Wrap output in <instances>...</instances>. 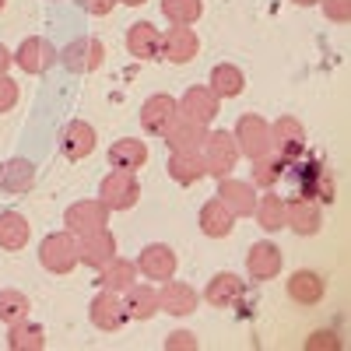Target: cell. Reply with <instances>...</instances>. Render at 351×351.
<instances>
[{
	"mask_svg": "<svg viewBox=\"0 0 351 351\" xmlns=\"http://www.w3.org/2000/svg\"><path fill=\"white\" fill-rule=\"evenodd\" d=\"M39 263L43 271L49 274H71L77 267V236H71V232H49V236L39 243Z\"/></svg>",
	"mask_w": 351,
	"mask_h": 351,
	"instance_id": "2",
	"label": "cell"
},
{
	"mask_svg": "<svg viewBox=\"0 0 351 351\" xmlns=\"http://www.w3.org/2000/svg\"><path fill=\"white\" fill-rule=\"evenodd\" d=\"M281 169H285V162L281 158H274V155H263V158H256V165H253V186L256 190H274V183L281 180Z\"/></svg>",
	"mask_w": 351,
	"mask_h": 351,
	"instance_id": "37",
	"label": "cell"
},
{
	"mask_svg": "<svg viewBox=\"0 0 351 351\" xmlns=\"http://www.w3.org/2000/svg\"><path fill=\"white\" fill-rule=\"evenodd\" d=\"M299 186H302V197H309L316 204H334V180L319 165H309L306 176L299 172Z\"/></svg>",
	"mask_w": 351,
	"mask_h": 351,
	"instance_id": "34",
	"label": "cell"
},
{
	"mask_svg": "<svg viewBox=\"0 0 351 351\" xmlns=\"http://www.w3.org/2000/svg\"><path fill=\"white\" fill-rule=\"evenodd\" d=\"M77 4L92 14V18H106V14H112V8H116V0H77Z\"/></svg>",
	"mask_w": 351,
	"mask_h": 351,
	"instance_id": "41",
	"label": "cell"
},
{
	"mask_svg": "<svg viewBox=\"0 0 351 351\" xmlns=\"http://www.w3.org/2000/svg\"><path fill=\"white\" fill-rule=\"evenodd\" d=\"M116 4H127V8H141V4H148V0H116Z\"/></svg>",
	"mask_w": 351,
	"mask_h": 351,
	"instance_id": "44",
	"label": "cell"
},
{
	"mask_svg": "<svg viewBox=\"0 0 351 351\" xmlns=\"http://www.w3.org/2000/svg\"><path fill=\"white\" fill-rule=\"evenodd\" d=\"M4 8H8V0H0V11H4Z\"/></svg>",
	"mask_w": 351,
	"mask_h": 351,
	"instance_id": "46",
	"label": "cell"
},
{
	"mask_svg": "<svg viewBox=\"0 0 351 351\" xmlns=\"http://www.w3.org/2000/svg\"><path fill=\"white\" fill-rule=\"evenodd\" d=\"M256 225L263 232H281L285 228V197H278L274 190H267L256 200V211H253Z\"/></svg>",
	"mask_w": 351,
	"mask_h": 351,
	"instance_id": "33",
	"label": "cell"
},
{
	"mask_svg": "<svg viewBox=\"0 0 351 351\" xmlns=\"http://www.w3.org/2000/svg\"><path fill=\"white\" fill-rule=\"evenodd\" d=\"M197 302H200V295L186 281H172L169 278L158 288V309L169 313V316H190V313H197Z\"/></svg>",
	"mask_w": 351,
	"mask_h": 351,
	"instance_id": "17",
	"label": "cell"
},
{
	"mask_svg": "<svg viewBox=\"0 0 351 351\" xmlns=\"http://www.w3.org/2000/svg\"><path fill=\"white\" fill-rule=\"evenodd\" d=\"M134 263H137V274H144L148 281H169V278H176L180 256H176V250L165 246V243H148Z\"/></svg>",
	"mask_w": 351,
	"mask_h": 351,
	"instance_id": "11",
	"label": "cell"
},
{
	"mask_svg": "<svg viewBox=\"0 0 351 351\" xmlns=\"http://www.w3.org/2000/svg\"><path fill=\"white\" fill-rule=\"evenodd\" d=\"M158 53L165 56L169 64H190L193 56L200 53V39L190 25H172L169 32H162V46Z\"/></svg>",
	"mask_w": 351,
	"mask_h": 351,
	"instance_id": "14",
	"label": "cell"
},
{
	"mask_svg": "<svg viewBox=\"0 0 351 351\" xmlns=\"http://www.w3.org/2000/svg\"><path fill=\"white\" fill-rule=\"evenodd\" d=\"M158 46H162V32L152 21H134L127 28V49L134 60H158Z\"/></svg>",
	"mask_w": 351,
	"mask_h": 351,
	"instance_id": "23",
	"label": "cell"
},
{
	"mask_svg": "<svg viewBox=\"0 0 351 351\" xmlns=\"http://www.w3.org/2000/svg\"><path fill=\"white\" fill-rule=\"evenodd\" d=\"M88 319H92V327L102 330V334H116V330H120L127 324V306L120 299V291L102 288L99 295L92 299V306H88Z\"/></svg>",
	"mask_w": 351,
	"mask_h": 351,
	"instance_id": "10",
	"label": "cell"
},
{
	"mask_svg": "<svg viewBox=\"0 0 351 351\" xmlns=\"http://www.w3.org/2000/svg\"><path fill=\"white\" fill-rule=\"evenodd\" d=\"M319 8H324V18L334 21V25L351 21V0H319Z\"/></svg>",
	"mask_w": 351,
	"mask_h": 351,
	"instance_id": "39",
	"label": "cell"
},
{
	"mask_svg": "<svg viewBox=\"0 0 351 351\" xmlns=\"http://www.w3.org/2000/svg\"><path fill=\"white\" fill-rule=\"evenodd\" d=\"M99 148V134L92 123L84 120H71L64 130H60V152L67 162H84L88 155H92Z\"/></svg>",
	"mask_w": 351,
	"mask_h": 351,
	"instance_id": "13",
	"label": "cell"
},
{
	"mask_svg": "<svg viewBox=\"0 0 351 351\" xmlns=\"http://www.w3.org/2000/svg\"><path fill=\"white\" fill-rule=\"evenodd\" d=\"M281 267H285V253L271 239H260V243L250 246V253H246V274L253 281H274L281 274Z\"/></svg>",
	"mask_w": 351,
	"mask_h": 351,
	"instance_id": "12",
	"label": "cell"
},
{
	"mask_svg": "<svg viewBox=\"0 0 351 351\" xmlns=\"http://www.w3.org/2000/svg\"><path fill=\"white\" fill-rule=\"evenodd\" d=\"M197 225H200V232H204L208 239H228L232 228H236V215H232L218 197H211V200L200 208Z\"/></svg>",
	"mask_w": 351,
	"mask_h": 351,
	"instance_id": "20",
	"label": "cell"
},
{
	"mask_svg": "<svg viewBox=\"0 0 351 351\" xmlns=\"http://www.w3.org/2000/svg\"><path fill=\"white\" fill-rule=\"evenodd\" d=\"M32 183H36V165L28 162V158H21V155H14V158H8V162H0V190L4 193H28L32 190Z\"/></svg>",
	"mask_w": 351,
	"mask_h": 351,
	"instance_id": "24",
	"label": "cell"
},
{
	"mask_svg": "<svg viewBox=\"0 0 351 351\" xmlns=\"http://www.w3.org/2000/svg\"><path fill=\"white\" fill-rule=\"evenodd\" d=\"M165 169H169V180L180 183V186H197L204 176H208L200 152H172Z\"/></svg>",
	"mask_w": 351,
	"mask_h": 351,
	"instance_id": "26",
	"label": "cell"
},
{
	"mask_svg": "<svg viewBox=\"0 0 351 351\" xmlns=\"http://www.w3.org/2000/svg\"><path fill=\"white\" fill-rule=\"evenodd\" d=\"M200 158H204L208 176L225 180V176H232V169L239 165L236 137H232L228 130H208V137H204V144H200Z\"/></svg>",
	"mask_w": 351,
	"mask_h": 351,
	"instance_id": "1",
	"label": "cell"
},
{
	"mask_svg": "<svg viewBox=\"0 0 351 351\" xmlns=\"http://www.w3.org/2000/svg\"><path fill=\"white\" fill-rule=\"evenodd\" d=\"M306 148V127L295 120V116H278L271 123V152L274 158H281L285 165L295 162Z\"/></svg>",
	"mask_w": 351,
	"mask_h": 351,
	"instance_id": "9",
	"label": "cell"
},
{
	"mask_svg": "<svg viewBox=\"0 0 351 351\" xmlns=\"http://www.w3.org/2000/svg\"><path fill=\"white\" fill-rule=\"evenodd\" d=\"M204 14L200 0H162V18L169 25H193Z\"/></svg>",
	"mask_w": 351,
	"mask_h": 351,
	"instance_id": "36",
	"label": "cell"
},
{
	"mask_svg": "<svg viewBox=\"0 0 351 351\" xmlns=\"http://www.w3.org/2000/svg\"><path fill=\"white\" fill-rule=\"evenodd\" d=\"M11 56H14V67H21V74H32V77L46 74L53 64H60V49H56L49 39H43V36L21 39V46Z\"/></svg>",
	"mask_w": 351,
	"mask_h": 351,
	"instance_id": "6",
	"label": "cell"
},
{
	"mask_svg": "<svg viewBox=\"0 0 351 351\" xmlns=\"http://www.w3.org/2000/svg\"><path fill=\"white\" fill-rule=\"evenodd\" d=\"M60 64L71 74H92V71H99L106 64V46L95 36H77L74 43H67L60 49Z\"/></svg>",
	"mask_w": 351,
	"mask_h": 351,
	"instance_id": "7",
	"label": "cell"
},
{
	"mask_svg": "<svg viewBox=\"0 0 351 351\" xmlns=\"http://www.w3.org/2000/svg\"><path fill=\"white\" fill-rule=\"evenodd\" d=\"M109 208L102 200H77V204H71V208L64 211V225H67V232L71 236H92V232H102V228H109Z\"/></svg>",
	"mask_w": 351,
	"mask_h": 351,
	"instance_id": "8",
	"label": "cell"
},
{
	"mask_svg": "<svg viewBox=\"0 0 351 351\" xmlns=\"http://www.w3.org/2000/svg\"><path fill=\"white\" fill-rule=\"evenodd\" d=\"M14 64V56H11V49L4 46V43H0V74H8V67Z\"/></svg>",
	"mask_w": 351,
	"mask_h": 351,
	"instance_id": "43",
	"label": "cell"
},
{
	"mask_svg": "<svg viewBox=\"0 0 351 351\" xmlns=\"http://www.w3.org/2000/svg\"><path fill=\"white\" fill-rule=\"evenodd\" d=\"M232 137H236L239 155H246L253 162L263 158V155H271V123L263 120V116H256V112H243L236 120Z\"/></svg>",
	"mask_w": 351,
	"mask_h": 351,
	"instance_id": "4",
	"label": "cell"
},
{
	"mask_svg": "<svg viewBox=\"0 0 351 351\" xmlns=\"http://www.w3.org/2000/svg\"><path fill=\"white\" fill-rule=\"evenodd\" d=\"M204 137H208V127H197L190 120H183V116H176V120L165 127L162 141L169 144V152H200Z\"/></svg>",
	"mask_w": 351,
	"mask_h": 351,
	"instance_id": "25",
	"label": "cell"
},
{
	"mask_svg": "<svg viewBox=\"0 0 351 351\" xmlns=\"http://www.w3.org/2000/svg\"><path fill=\"white\" fill-rule=\"evenodd\" d=\"M134 281H137V263L134 260H123V256H112L106 267L99 271V285L102 288H112V291H127Z\"/></svg>",
	"mask_w": 351,
	"mask_h": 351,
	"instance_id": "32",
	"label": "cell"
},
{
	"mask_svg": "<svg viewBox=\"0 0 351 351\" xmlns=\"http://www.w3.org/2000/svg\"><path fill=\"white\" fill-rule=\"evenodd\" d=\"M285 228L299 232V236H316L324 228V211L319 204L309 197H295V200H285Z\"/></svg>",
	"mask_w": 351,
	"mask_h": 351,
	"instance_id": "15",
	"label": "cell"
},
{
	"mask_svg": "<svg viewBox=\"0 0 351 351\" xmlns=\"http://www.w3.org/2000/svg\"><path fill=\"white\" fill-rule=\"evenodd\" d=\"M197 334H190V330H172L169 337H165V351H197Z\"/></svg>",
	"mask_w": 351,
	"mask_h": 351,
	"instance_id": "40",
	"label": "cell"
},
{
	"mask_svg": "<svg viewBox=\"0 0 351 351\" xmlns=\"http://www.w3.org/2000/svg\"><path fill=\"white\" fill-rule=\"evenodd\" d=\"M291 4H299V8H316L319 0H291Z\"/></svg>",
	"mask_w": 351,
	"mask_h": 351,
	"instance_id": "45",
	"label": "cell"
},
{
	"mask_svg": "<svg viewBox=\"0 0 351 351\" xmlns=\"http://www.w3.org/2000/svg\"><path fill=\"white\" fill-rule=\"evenodd\" d=\"M32 313V299L25 295L21 288H0V324H18V319H28Z\"/></svg>",
	"mask_w": 351,
	"mask_h": 351,
	"instance_id": "35",
	"label": "cell"
},
{
	"mask_svg": "<svg viewBox=\"0 0 351 351\" xmlns=\"http://www.w3.org/2000/svg\"><path fill=\"white\" fill-rule=\"evenodd\" d=\"M8 348L11 351H43L46 348V330L32 319H18L8 327Z\"/></svg>",
	"mask_w": 351,
	"mask_h": 351,
	"instance_id": "30",
	"label": "cell"
},
{
	"mask_svg": "<svg viewBox=\"0 0 351 351\" xmlns=\"http://www.w3.org/2000/svg\"><path fill=\"white\" fill-rule=\"evenodd\" d=\"M99 200L106 204L109 211H130L134 204L141 200V183H137V172L127 169H112L102 176L99 183Z\"/></svg>",
	"mask_w": 351,
	"mask_h": 351,
	"instance_id": "3",
	"label": "cell"
},
{
	"mask_svg": "<svg viewBox=\"0 0 351 351\" xmlns=\"http://www.w3.org/2000/svg\"><path fill=\"white\" fill-rule=\"evenodd\" d=\"M243 291H246V281L239 274H232V271H221L208 281V288H204V299H208L215 309H228V306H236L243 299Z\"/></svg>",
	"mask_w": 351,
	"mask_h": 351,
	"instance_id": "21",
	"label": "cell"
},
{
	"mask_svg": "<svg viewBox=\"0 0 351 351\" xmlns=\"http://www.w3.org/2000/svg\"><path fill=\"white\" fill-rule=\"evenodd\" d=\"M112 256H116V236H112L109 228L92 232V236H81V239H77V260L88 263V267L102 271Z\"/></svg>",
	"mask_w": 351,
	"mask_h": 351,
	"instance_id": "18",
	"label": "cell"
},
{
	"mask_svg": "<svg viewBox=\"0 0 351 351\" xmlns=\"http://www.w3.org/2000/svg\"><path fill=\"white\" fill-rule=\"evenodd\" d=\"M28 239H32V225L21 211H0V250H25Z\"/></svg>",
	"mask_w": 351,
	"mask_h": 351,
	"instance_id": "28",
	"label": "cell"
},
{
	"mask_svg": "<svg viewBox=\"0 0 351 351\" xmlns=\"http://www.w3.org/2000/svg\"><path fill=\"white\" fill-rule=\"evenodd\" d=\"M109 165L112 169H127V172H137L144 169V162H148V144L137 141V137H120L109 144Z\"/></svg>",
	"mask_w": 351,
	"mask_h": 351,
	"instance_id": "27",
	"label": "cell"
},
{
	"mask_svg": "<svg viewBox=\"0 0 351 351\" xmlns=\"http://www.w3.org/2000/svg\"><path fill=\"white\" fill-rule=\"evenodd\" d=\"M327 295V281L324 274H316V271H295L288 278V299L295 302V306H316V302H324Z\"/></svg>",
	"mask_w": 351,
	"mask_h": 351,
	"instance_id": "22",
	"label": "cell"
},
{
	"mask_svg": "<svg viewBox=\"0 0 351 351\" xmlns=\"http://www.w3.org/2000/svg\"><path fill=\"white\" fill-rule=\"evenodd\" d=\"M306 348H309V351H316V348H341V341H337V334H330V330H316V334L306 341Z\"/></svg>",
	"mask_w": 351,
	"mask_h": 351,
	"instance_id": "42",
	"label": "cell"
},
{
	"mask_svg": "<svg viewBox=\"0 0 351 351\" xmlns=\"http://www.w3.org/2000/svg\"><path fill=\"white\" fill-rule=\"evenodd\" d=\"M176 109H180L183 120L197 123V127H211L221 112V99L211 92L208 84H193L183 92V99H176Z\"/></svg>",
	"mask_w": 351,
	"mask_h": 351,
	"instance_id": "5",
	"label": "cell"
},
{
	"mask_svg": "<svg viewBox=\"0 0 351 351\" xmlns=\"http://www.w3.org/2000/svg\"><path fill=\"white\" fill-rule=\"evenodd\" d=\"M208 88L218 99H236V95H243V88H246V74L236 64H218L211 71V84Z\"/></svg>",
	"mask_w": 351,
	"mask_h": 351,
	"instance_id": "31",
	"label": "cell"
},
{
	"mask_svg": "<svg viewBox=\"0 0 351 351\" xmlns=\"http://www.w3.org/2000/svg\"><path fill=\"white\" fill-rule=\"evenodd\" d=\"M180 116V109H176V99L172 95H165V92H158V95H152V99H144V106H141V127L148 130V134H165V127Z\"/></svg>",
	"mask_w": 351,
	"mask_h": 351,
	"instance_id": "19",
	"label": "cell"
},
{
	"mask_svg": "<svg viewBox=\"0 0 351 351\" xmlns=\"http://www.w3.org/2000/svg\"><path fill=\"white\" fill-rule=\"evenodd\" d=\"M18 102H21V84L11 74H0V116L11 112Z\"/></svg>",
	"mask_w": 351,
	"mask_h": 351,
	"instance_id": "38",
	"label": "cell"
},
{
	"mask_svg": "<svg viewBox=\"0 0 351 351\" xmlns=\"http://www.w3.org/2000/svg\"><path fill=\"white\" fill-rule=\"evenodd\" d=\"M218 200L225 204V208L236 215V218H250L253 211H256V200H260V193H256V186L253 183H246V180H232V176H225V180L218 183Z\"/></svg>",
	"mask_w": 351,
	"mask_h": 351,
	"instance_id": "16",
	"label": "cell"
},
{
	"mask_svg": "<svg viewBox=\"0 0 351 351\" xmlns=\"http://www.w3.org/2000/svg\"><path fill=\"white\" fill-rule=\"evenodd\" d=\"M123 306H127V319H152L155 313H158V288H152V285H130L127 291H123Z\"/></svg>",
	"mask_w": 351,
	"mask_h": 351,
	"instance_id": "29",
	"label": "cell"
}]
</instances>
